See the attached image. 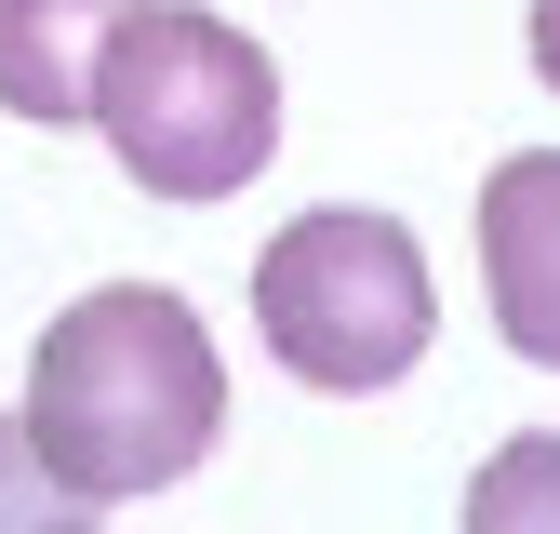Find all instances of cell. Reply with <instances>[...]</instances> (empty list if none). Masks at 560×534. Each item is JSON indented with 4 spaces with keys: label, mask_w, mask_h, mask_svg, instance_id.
<instances>
[{
    "label": "cell",
    "mask_w": 560,
    "mask_h": 534,
    "mask_svg": "<svg viewBox=\"0 0 560 534\" xmlns=\"http://www.w3.org/2000/svg\"><path fill=\"white\" fill-rule=\"evenodd\" d=\"M254 334H267V361L294 374V387L361 400V387H400L413 361H428L441 281H428V254H413L400 214L320 200V214H294L254 254Z\"/></svg>",
    "instance_id": "obj_3"
},
{
    "label": "cell",
    "mask_w": 560,
    "mask_h": 534,
    "mask_svg": "<svg viewBox=\"0 0 560 534\" xmlns=\"http://www.w3.org/2000/svg\"><path fill=\"white\" fill-rule=\"evenodd\" d=\"M94 134L107 161L200 214V200H241L280 161V67L228 27V14H187V0H133L94 54Z\"/></svg>",
    "instance_id": "obj_2"
},
{
    "label": "cell",
    "mask_w": 560,
    "mask_h": 534,
    "mask_svg": "<svg viewBox=\"0 0 560 534\" xmlns=\"http://www.w3.org/2000/svg\"><path fill=\"white\" fill-rule=\"evenodd\" d=\"M534 81L560 94V0H534Z\"/></svg>",
    "instance_id": "obj_8"
},
{
    "label": "cell",
    "mask_w": 560,
    "mask_h": 534,
    "mask_svg": "<svg viewBox=\"0 0 560 534\" xmlns=\"http://www.w3.org/2000/svg\"><path fill=\"white\" fill-rule=\"evenodd\" d=\"M120 14L133 0H0V107L40 120V134L94 120V54Z\"/></svg>",
    "instance_id": "obj_5"
},
{
    "label": "cell",
    "mask_w": 560,
    "mask_h": 534,
    "mask_svg": "<svg viewBox=\"0 0 560 534\" xmlns=\"http://www.w3.org/2000/svg\"><path fill=\"white\" fill-rule=\"evenodd\" d=\"M0 521H40V534H67V521H94V508L67 495V481H54L40 454H27V428H14V415H0Z\"/></svg>",
    "instance_id": "obj_7"
},
{
    "label": "cell",
    "mask_w": 560,
    "mask_h": 534,
    "mask_svg": "<svg viewBox=\"0 0 560 534\" xmlns=\"http://www.w3.org/2000/svg\"><path fill=\"white\" fill-rule=\"evenodd\" d=\"M480 294L508 348L560 374V148H508L480 174Z\"/></svg>",
    "instance_id": "obj_4"
},
{
    "label": "cell",
    "mask_w": 560,
    "mask_h": 534,
    "mask_svg": "<svg viewBox=\"0 0 560 534\" xmlns=\"http://www.w3.org/2000/svg\"><path fill=\"white\" fill-rule=\"evenodd\" d=\"M14 428L81 508H133V495H161L214 454L228 361H214V334H200V307L174 281H94L67 321H40Z\"/></svg>",
    "instance_id": "obj_1"
},
{
    "label": "cell",
    "mask_w": 560,
    "mask_h": 534,
    "mask_svg": "<svg viewBox=\"0 0 560 534\" xmlns=\"http://www.w3.org/2000/svg\"><path fill=\"white\" fill-rule=\"evenodd\" d=\"M534 521H560V441H508L467 481V534H534Z\"/></svg>",
    "instance_id": "obj_6"
}]
</instances>
